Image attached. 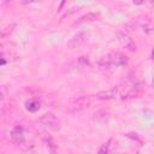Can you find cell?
Instances as JSON below:
<instances>
[{
  "label": "cell",
  "mask_w": 154,
  "mask_h": 154,
  "mask_svg": "<svg viewBox=\"0 0 154 154\" xmlns=\"http://www.w3.org/2000/svg\"><path fill=\"white\" fill-rule=\"evenodd\" d=\"M153 87H154V79H153Z\"/></svg>",
  "instance_id": "20"
},
{
  "label": "cell",
  "mask_w": 154,
  "mask_h": 154,
  "mask_svg": "<svg viewBox=\"0 0 154 154\" xmlns=\"http://www.w3.org/2000/svg\"><path fill=\"white\" fill-rule=\"evenodd\" d=\"M117 93H118V89L117 88H111V89H107V90H102V91L96 93L95 97L99 99V100H112V99H116Z\"/></svg>",
  "instance_id": "4"
},
{
  "label": "cell",
  "mask_w": 154,
  "mask_h": 154,
  "mask_svg": "<svg viewBox=\"0 0 154 154\" xmlns=\"http://www.w3.org/2000/svg\"><path fill=\"white\" fill-rule=\"evenodd\" d=\"M136 154H138V153H136Z\"/></svg>",
  "instance_id": "22"
},
{
  "label": "cell",
  "mask_w": 154,
  "mask_h": 154,
  "mask_svg": "<svg viewBox=\"0 0 154 154\" xmlns=\"http://www.w3.org/2000/svg\"><path fill=\"white\" fill-rule=\"evenodd\" d=\"M125 46H126V48H128L129 51H131V52H135V51H136V45H135V43H132L131 41H130L129 43H126Z\"/></svg>",
  "instance_id": "14"
},
{
  "label": "cell",
  "mask_w": 154,
  "mask_h": 154,
  "mask_svg": "<svg viewBox=\"0 0 154 154\" xmlns=\"http://www.w3.org/2000/svg\"><path fill=\"white\" fill-rule=\"evenodd\" d=\"M25 106H26V109L29 112H36V111L40 109V102L36 101V100H29V101H26Z\"/></svg>",
  "instance_id": "9"
},
{
  "label": "cell",
  "mask_w": 154,
  "mask_h": 154,
  "mask_svg": "<svg viewBox=\"0 0 154 154\" xmlns=\"http://www.w3.org/2000/svg\"><path fill=\"white\" fill-rule=\"evenodd\" d=\"M126 137H130V138H134V140H138V135L136 132H129L125 135Z\"/></svg>",
  "instance_id": "15"
},
{
  "label": "cell",
  "mask_w": 154,
  "mask_h": 154,
  "mask_svg": "<svg viewBox=\"0 0 154 154\" xmlns=\"http://www.w3.org/2000/svg\"><path fill=\"white\" fill-rule=\"evenodd\" d=\"M112 60H113V66H117V67L118 66H125L129 61L128 57L124 55L123 53H119V52L112 54Z\"/></svg>",
  "instance_id": "6"
},
{
  "label": "cell",
  "mask_w": 154,
  "mask_h": 154,
  "mask_svg": "<svg viewBox=\"0 0 154 154\" xmlns=\"http://www.w3.org/2000/svg\"><path fill=\"white\" fill-rule=\"evenodd\" d=\"M138 23L141 24V26L143 28V30H144V31H147V32H148V31H153V30H154L153 24H152V23H150L148 19H144V22L140 19V20H138Z\"/></svg>",
  "instance_id": "11"
},
{
  "label": "cell",
  "mask_w": 154,
  "mask_h": 154,
  "mask_svg": "<svg viewBox=\"0 0 154 154\" xmlns=\"http://www.w3.org/2000/svg\"><path fill=\"white\" fill-rule=\"evenodd\" d=\"M38 122L47 129L49 130H58L59 129V120L57 119V117L53 114V113H46L43 114Z\"/></svg>",
  "instance_id": "1"
},
{
  "label": "cell",
  "mask_w": 154,
  "mask_h": 154,
  "mask_svg": "<svg viewBox=\"0 0 154 154\" xmlns=\"http://www.w3.org/2000/svg\"><path fill=\"white\" fill-rule=\"evenodd\" d=\"M78 64H79L81 66H89V60H88V58H85V57H81V58L78 59Z\"/></svg>",
  "instance_id": "13"
},
{
  "label": "cell",
  "mask_w": 154,
  "mask_h": 154,
  "mask_svg": "<svg viewBox=\"0 0 154 154\" xmlns=\"http://www.w3.org/2000/svg\"><path fill=\"white\" fill-rule=\"evenodd\" d=\"M97 154H108V143H103V144L100 147Z\"/></svg>",
  "instance_id": "12"
},
{
  "label": "cell",
  "mask_w": 154,
  "mask_h": 154,
  "mask_svg": "<svg viewBox=\"0 0 154 154\" xmlns=\"http://www.w3.org/2000/svg\"><path fill=\"white\" fill-rule=\"evenodd\" d=\"M11 138L17 142V143H22L23 140H24V131H23V128L20 125H16L12 131H11Z\"/></svg>",
  "instance_id": "5"
},
{
  "label": "cell",
  "mask_w": 154,
  "mask_h": 154,
  "mask_svg": "<svg viewBox=\"0 0 154 154\" xmlns=\"http://www.w3.org/2000/svg\"><path fill=\"white\" fill-rule=\"evenodd\" d=\"M13 26H14V24H11V25H8V26H7V28H5V29H8V28H10V31H12V28H13ZM1 35H2V37H4V36H6V35H7V30H4V29H2Z\"/></svg>",
  "instance_id": "16"
},
{
  "label": "cell",
  "mask_w": 154,
  "mask_h": 154,
  "mask_svg": "<svg viewBox=\"0 0 154 154\" xmlns=\"http://www.w3.org/2000/svg\"><path fill=\"white\" fill-rule=\"evenodd\" d=\"M88 38H87V34L85 32H83V31H81V32H77V34H75L70 40H69V42H67V48H76L77 46H79V45H82L83 42H85Z\"/></svg>",
  "instance_id": "3"
},
{
  "label": "cell",
  "mask_w": 154,
  "mask_h": 154,
  "mask_svg": "<svg viewBox=\"0 0 154 154\" xmlns=\"http://www.w3.org/2000/svg\"><path fill=\"white\" fill-rule=\"evenodd\" d=\"M150 5H152V6H154V1H150Z\"/></svg>",
  "instance_id": "19"
},
{
  "label": "cell",
  "mask_w": 154,
  "mask_h": 154,
  "mask_svg": "<svg viewBox=\"0 0 154 154\" xmlns=\"http://www.w3.org/2000/svg\"><path fill=\"white\" fill-rule=\"evenodd\" d=\"M99 18V13H95V12H89L84 16L81 17V20L79 22H94Z\"/></svg>",
  "instance_id": "10"
},
{
  "label": "cell",
  "mask_w": 154,
  "mask_h": 154,
  "mask_svg": "<svg viewBox=\"0 0 154 154\" xmlns=\"http://www.w3.org/2000/svg\"><path fill=\"white\" fill-rule=\"evenodd\" d=\"M90 103V99L89 96H78L71 100V107L73 108V111H79L83 109L85 107H88Z\"/></svg>",
  "instance_id": "2"
},
{
  "label": "cell",
  "mask_w": 154,
  "mask_h": 154,
  "mask_svg": "<svg viewBox=\"0 0 154 154\" xmlns=\"http://www.w3.org/2000/svg\"><path fill=\"white\" fill-rule=\"evenodd\" d=\"M134 4L135 5H142V4H144V1H134Z\"/></svg>",
  "instance_id": "17"
},
{
  "label": "cell",
  "mask_w": 154,
  "mask_h": 154,
  "mask_svg": "<svg viewBox=\"0 0 154 154\" xmlns=\"http://www.w3.org/2000/svg\"><path fill=\"white\" fill-rule=\"evenodd\" d=\"M97 65L101 67V69H109L111 66H113V60H112V54H108V55H103L97 61Z\"/></svg>",
  "instance_id": "8"
},
{
  "label": "cell",
  "mask_w": 154,
  "mask_h": 154,
  "mask_svg": "<svg viewBox=\"0 0 154 154\" xmlns=\"http://www.w3.org/2000/svg\"><path fill=\"white\" fill-rule=\"evenodd\" d=\"M118 154H123V153H118Z\"/></svg>",
  "instance_id": "21"
},
{
  "label": "cell",
  "mask_w": 154,
  "mask_h": 154,
  "mask_svg": "<svg viewBox=\"0 0 154 154\" xmlns=\"http://www.w3.org/2000/svg\"><path fill=\"white\" fill-rule=\"evenodd\" d=\"M142 93V84L141 83H134L132 87L129 89V91L123 96V99H130V97H137Z\"/></svg>",
  "instance_id": "7"
},
{
  "label": "cell",
  "mask_w": 154,
  "mask_h": 154,
  "mask_svg": "<svg viewBox=\"0 0 154 154\" xmlns=\"http://www.w3.org/2000/svg\"><path fill=\"white\" fill-rule=\"evenodd\" d=\"M152 59H153V60H154V51H153V52H152Z\"/></svg>",
  "instance_id": "18"
}]
</instances>
